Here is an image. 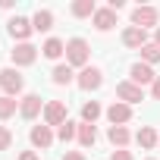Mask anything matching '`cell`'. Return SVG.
Masks as SVG:
<instances>
[{
  "instance_id": "6da1fadb",
  "label": "cell",
  "mask_w": 160,
  "mask_h": 160,
  "mask_svg": "<svg viewBox=\"0 0 160 160\" xmlns=\"http://www.w3.org/2000/svg\"><path fill=\"white\" fill-rule=\"evenodd\" d=\"M66 63L72 66V69H85V66H91V47H88V41L85 38H69L66 41Z\"/></svg>"
},
{
  "instance_id": "7a4b0ae2",
  "label": "cell",
  "mask_w": 160,
  "mask_h": 160,
  "mask_svg": "<svg viewBox=\"0 0 160 160\" xmlns=\"http://www.w3.org/2000/svg\"><path fill=\"white\" fill-rule=\"evenodd\" d=\"M0 88H3L7 98H19L22 88H25V78L16 66H7V69H0Z\"/></svg>"
},
{
  "instance_id": "3957f363",
  "label": "cell",
  "mask_w": 160,
  "mask_h": 160,
  "mask_svg": "<svg viewBox=\"0 0 160 160\" xmlns=\"http://www.w3.org/2000/svg\"><path fill=\"white\" fill-rule=\"evenodd\" d=\"M66 119H69L66 101H47V104H44V113H41V122H44V126H50V129H60Z\"/></svg>"
},
{
  "instance_id": "277c9868",
  "label": "cell",
  "mask_w": 160,
  "mask_h": 160,
  "mask_svg": "<svg viewBox=\"0 0 160 160\" xmlns=\"http://www.w3.org/2000/svg\"><path fill=\"white\" fill-rule=\"evenodd\" d=\"M75 85L82 88V91H98V88L104 85V69H101V66L78 69V72H75Z\"/></svg>"
},
{
  "instance_id": "5b68a950",
  "label": "cell",
  "mask_w": 160,
  "mask_h": 160,
  "mask_svg": "<svg viewBox=\"0 0 160 160\" xmlns=\"http://www.w3.org/2000/svg\"><path fill=\"white\" fill-rule=\"evenodd\" d=\"M132 25L135 28H144V32L148 28H160V10L157 7H148V3L144 7H135L132 10Z\"/></svg>"
},
{
  "instance_id": "8992f818",
  "label": "cell",
  "mask_w": 160,
  "mask_h": 160,
  "mask_svg": "<svg viewBox=\"0 0 160 160\" xmlns=\"http://www.w3.org/2000/svg\"><path fill=\"white\" fill-rule=\"evenodd\" d=\"M7 32H10V38H13L16 44H25V41L32 38L35 25H32V19H25V16H13V19L7 22Z\"/></svg>"
},
{
  "instance_id": "52a82bcc",
  "label": "cell",
  "mask_w": 160,
  "mask_h": 160,
  "mask_svg": "<svg viewBox=\"0 0 160 160\" xmlns=\"http://www.w3.org/2000/svg\"><path fill=\"white\" fill-rule=\"evenodd\" d=\"M44 104H47V101H41V94H25V98L19 101V116H22L25 122H35V119L44 113Z\"/></svg>"
},
{
  "instance_id": "ba28073f",
  "label": "cell",
  "mask_w": 160,
  "mask_h": 160,
  "mask_svg": "<svg viewBox=\"0 0 160 160\" xmlns=\"http://www.w3.org/2000/svg\"><path fill=\"white\" fill-rule=\"evenodd\" d=\"M28 141H32V148L35 151H47V148H53V141H57V132L50 129V126H32V132H28Z\"/></svg>"
},
{
  "instance_id": "9c48e42d",
  "label": "cell",
  "mask_w": 160,
  "mask_h": 160,
  "mask_svg": "<svg viewBox=\"0 0 160 160\" xmlns=\"http://www.w3.org/2000/svg\"><path fill=\"white\" fill-rule=\"evenodd\" d=\"M38 50H41V47H35V44L25 41V44H16V47L10 50V60H13L16 69H22V66H32V63L38 60Z\"/></svg>"
},
{
  "instance_id": "30bf717a",
  "label": "cell",
  "mask_w": 160,
  "mask_h": 160,
  "mask_svg": "<svg viewBox=\"0 0 160 160\" xmlns=\"http://www.w3.org/2000/svg\"><path fill=\"white\" fill-rule=\"evenodd\" d=\"M154 78H157L154 66H148V63H141V60L129 66V82H135L138 88H144V85H154Z\"/></svg>"
},
{
  "instance_id": "8fae6325",
  "label": "cell",
  "mask_w": 160,
  "mask_h": 160,
  "mask_svg": "<svg viewBox=\"0 0 160 160\" xmlns=\"http://www.w3.org/2000/svg\"><path fill=\"white\" fill-rule=\"evenodd\" d=\"M116 101H122V104H141L144 101V88H138L135 82H119L116 85Z\"/></svg>"
},
{
  "instance_id": "7c38bea8",
  "label": "cell",
  "mask_w": 160,
  "mask_h": 160,
  "mask_svg": "<svg viewBox=\"0 0 160 160\" xmlns=\"http://www.w3.org/2000/svg\"><path fill=\"white\" fill-rule=\"evenodd\" d=\"M104 113H107L110 126H126V122H132V107H129V104H122V101H113Z\"/></svg>"
},
{
  "instance_id": "4fadbf2b",
  "label": "cell",
  "mask_w": 160,
  "mask_h": 160,
  "mask_svg": "<svg viewBox=\"0 0 160 160\" xmlns=\"http://www.w3.org/2000/svg\"><path fill=\"white\" fill-rule=\"evenodd\" d=\"M122 44H126L129 50H141V47L148 44V32H144V28H135V25H126V28H122Z\"/></svg>"
},
{
  "instance_id": "5bb4252c",
  "label": "cell",
  "mask_w": 160,
  "mask_h": 160,
  "mask_svg": "<svg viewBox=\"0 0 160 160\" xmlns=\"http://www.w3.org/2000/svg\"><path fill=\"white\" fill-rule=\"evenodd\" d=\"M50 82H53L57 88H66V85H72V82H75V69H72L69 63H57V66L50 69Z\"/></svg>"
},
{
  "instance_id": "9a60e30c",
  "label": "cell",
  "mask_w": 160,
  "mask_h": 160,
  "mask_svg": "<svg viewBox=\"0 0 160 160\" xmlns=\"http://www.w3.org/2000/svg\"><path fill=\"white\" fill-rule=\"evenodd\" d=\"M107 141L113 144V151H126L129 141H132V132H129L126 126H110V129H107Z\"/></svg>"
},
{
  "instance_id": "2e32d148",
  "label": "cell",
  "mask_w": 160,
  "mask_h": 160,
  "mask_svg": "<svg viewBox=\"0 0 160 160\" xmlns=\"http://www.w3.org/2000/svg\"><path fill=\"white\" fill-rule=\"evenodd\" d=\"M157 141H160V135H157V129H154V126H141V129L135 132V144H138L141 151H154V148H157Z\"/></svg>"
},
{
  "instance_id": "e0dca14e",
  "label": "cell",
  "mask_w": 160,
  "mask_h": 160,
  "mask_svg": "<svg viewBox=\"0 0 160 160\" xmlns=\"http://www.w3.org/2000/svg\"><path fill=\"white\" fill-rule=\"evenodd\" d=\"M91 22H94L98 32H110V28L116 25V13H113L110 7H98V13L91 16Z\"/></svg>"
},
{
  "instance_id": "ac0fdd59",
  "label": "cell",
  "mask_w": 160,
  "mask_h": 160,
  "mask_svg": "<svg viewBox=\"0 0 160 160\" xmlns=\"http://www.w3.org/2000/svg\"><path fill=\"white\" fill-rule=\"evenodd\" d=\"M63 53H66V41H60V38H47L41 44V57H47V60H60Z\"/></svg>"
},
{
  "instance_id": "d6986e66",
  "label": "cell",
  "mask_w": 160,
  "mask_h": 160,
  "mask_svg": "<svg viewBox=\"0 0 160 160\" xmlns=\"http://www.w3.org/2000/svg\"><path fill=\"white\" fill-rule=\"evenodd\" d=\"M69 13H72L75 19H91V16L98 13V3H94V0H75V3L69 7Z\"/></svg>"
},
{
  "instance_id": "ffe728a7",
  "label": "cell",
  "mask_w": 160,
  "mask_h": 160,
  "mask_svg": "<svg viewBox=\"0 0 160 160\" xmlns=\"http://www.w3.org/2000/svg\"><path fill=\"white\" fill-rule=\"evenodd\" d=\"M82 148H94L98 144V129L91 122H78V138H75Z\"/></svg>"
},
{
  "instance_id": "44dd1931",
  "label": "cell",
  "mask_w": 160,
  "mask_h": 160,
  "mask_svg": "<svg viewBox=\"0 0 160 160\" xmlns=\"http://www.w3.org/2000/svg\"><path fill=\"white\" fill-rule=\"evenodd\" d=\"M32 25H35V32H50L53 28V13L50 10H38L32 16Z\"/></svg>"
},
{
  "instance_id": "7402d4cb",
  "label": "cell",
  "mask_w": 160,
  "mask_h": 160,
  "mask_svg": "<svg viewBox=\"0 0 160 160\" xmlns=\"http://www.w3.org/2000/svg\"><path fill=\"white\" fill-rule=\"evenodd\" d=\"M57 138L63 141V144H69V141H75L78 138V122H72V119H66L60 129H57Z\"/></svg>"
},
{
  "instance_id": "603a6c76",
  "label": "cell",
  "mask_w": 160,
  "mask_h": 160,
  "mask_svg": "<svg viewBox=\"0 0 160 160\" xmlns=\"http://www.w3.org/2000/svg\"><path fill=\"white\" fill-rule=\"evenodd\" d=\"M16 110H19V101H16V98L0 94V122H7L10 116H16Z\"/></svg>"
},
{
  "instance_id": "cb8c5ba5",
  "label": "cell",
  "mask_w": 160,
  "mask_h": 160,
  "mask_svg": "<svg viewBox=\"0 0 160 160\" xmlns=\"http://www.w3.org/2000/svg\"><path fill=\"white\" fill-rule=\"evenodd\" d=\"M101 113H104V110H101L98 101H85V104H82V122H91V126H94Z\"/></svg>"
},
{
  "instance_id": "d4e9b609",
  "label": "cell",
  "mask_w": 160,
  "mask_h": 160,
  "mask_svg": "<svg viewBox=\"0 0 160 160\" xmlns=\"http://www.w3.org/2000/svg\"><path fill=\"white\" fill-rule=\"evenodd\" d=\"M141 63H148V66H154V63H160V47H157L154 41H148V44L141 47Z\"/></svg>"
},
{
  "instance_id": "484cf974",
  "label": "cell",
  "mask_w": 160,
  "mask_h": 160,
  "mask_svg": "<svg viewBox=\"0 0 160 160\" xmlns=\"http://www.w3.org/2000/svg\"><path fill=\"white\" fill-rule=\"evenodd\" d=\"M13 148V132L7 126H0V151H10Z\"/></svg>"
},
{
  "instance_id": "4316f807",
  "label": "cell",
  "mask_w": 160,
  "mask_h": 160,
  "mask_svg": "<svg viewBox=\"0 0 160 160\" xmlns=\"http://www.w3.org/2000/svg\"><path fill=\"white\" fill-rule=\"evenodd\" d=\"M110 160H132V151H113Z\"/></svg>"
},
{
  "instance_id": "83f0119b",
  "label": "cell",
  "mask_w": 160,
  "mask_h": 160,
  "mask_svg": "<svg viewBox=\"0 0 160 160\" xmlns=\"http://www.w3.org/2000/svg\"><path fill=\"white\" fill-rule=\"evenodd\" d=\"M63 160H85V154H82V151H66Z\"/></svg>"
},
{
  "instance_id": "f1b7e54d",
  "label": "cell",
  "mask_w": 160,
  "mask_h": 160,
  "mask_svg": "<svg viewBox=\"0 0 160 160\" xmlns=\"http://www.w3.org/2000/svg\"><path fill=\"white\" fill-rule=\"evenodd\" d=\"M151 98H154V101H160V75L154 78V85H151Z\"/></svg>"
},
{
  "instance_id": "f546056e",
  "label": "cell",
  "mask_w": 160,
  "mask_h": 160,
  "mask_svg": "<svg viewBox=\"0 0 160 160\" xmlns=\"http://www.w3.org/2000/svg\"><path fill=\"white\" fill-rule=\"evenodd\" d=\"M16 160H38V151H22Z\"/></svg>"
},
{
  "instance_id": "4dcf8cb0",
  "label": "cell",
  "mask_w": 160,
  "mask_h": 160,
  "mask_svg": "<svg viewBox=\"0 0 160 160\" xmlns=\"http://www.w3.org/2000/svg\"><path fill=\"white\" fill-rule=\"evenodd\" d=\"M154 44L160 47V28H154Z\"/></svg>"
},
{
  "instance_id": "1f68e13d",
  "label": "cell",
  "mask_w": 160,
  "mask_h": 160,
  "mask_svg": "<svg viewBox=\"0 0 160 160\" xmlns=\"http://www.w3.org/2000/svg\"><path fill=\"white\" fill-rule=\"evenodd\" d=\"M144 160H157V157H144Z\"/></svg>"
},
{
  "instance_id": "d6a6232c",
  "label": "cell",
  "mask_w": 160,
  "mask_h": 160,
  "mask_svg": "<svg viewBox=\"0 0 160 160\" xmlns=\"http://www.w3.org/2000/svg\"><path fill=\"white\" fill-rule=\"evenodd\" d=\"M157 148H160V141H157Z\"/></svg>"
}]
</instances>
